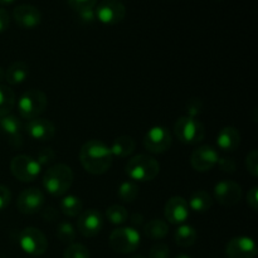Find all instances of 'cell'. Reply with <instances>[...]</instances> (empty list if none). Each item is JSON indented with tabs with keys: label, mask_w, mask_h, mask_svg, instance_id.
Wrapping results in <instances>:
<instances>
[{
	"label": "cell",
	"mask_w": 258,
	"mask_h": 258,
	"mask_svg": "<svg viewBox=\"0 0 258 258\" xmlns=\"http://www.w3.org/2000/svg\"><path fill=\"white\" fill-rule=\"evenodd\" d=\"M131 221H133L134 224H141V221H143V217L140 216V214H134L133 218H131Z\"/></svg>",
	"instance_id": "7bdbcfd3"
},
{
	"label": "cell",
	"mask_w": 258,
	"mask_h": 258,
	"mask_svg": "<svg viewBox=\"0 0 258 258\" xmlns=\"http://www.w3.org/2000/svg\"><path fill=\"white\" fill-rule=\"evenodd\" d=\"M217 145L224 153L236 151L241 145V133L233 126H226L217 135Z\"/></svg>",
	"instance_id": "ffe728a7"
},
{
	"label": "cell",
	"mask_w": 258,
	"mask_h": 258,
	"mask_svg": "<svg viewBox=\"0 0 258 258\" xmlns=\"http://www.w3.org/2000/svg\"><path fill=\"white\" fill-rule=\"evenodd\" d=\"M247 203L251 207L253 211H257L258 209V188L257 186H253L251 190L247 194Z\"/></svg>",
	"instance_id": "ab89813d"
},
{
	"label": "cell",
	"mask_w": 258,
	"mask_h": 258,
	"mask_svg": "<svg viewBox=\"0 0 258 258\" xmlns=\"http://www.w3.org/2000/svg\"><path fill=\"white\" fill-rule=\"evenodd\" d=\"M42 217L45 222H55L59 218V213L53 207H47V208L42 209Z\"/></svg>",
	"instance_id": "f35d334b"
},
{
	"label": "cell",
	"mask_w": 258,
	"mask_h": 258,
	"mask_svg": "<svg viewBox=\"0 0 258 258\" xmlns=\"http://www.w3.org/2000/svg\"><path fill=\"white\" fill-rule=\"evenodd\" d=\"M63 258H90V251L81 243H71L66 248Z\"/></svg>",
	"instance_id": "4dcf8cb0"
},
{
	"label": "cell",
	"mask_w": 258,
	"mask_h": 258,
	"mask_svg": "<svg viewBox=\"0 0 258 258\" xmlns=\"http://www.w3.org/2000/svg\"><path fill=\"white\" fill-rule=\"evenodd\" d=\"M82 201L76 196H66L60 201V211L64 216L71 217V218L80 216L82 213Z\"/></svg>",
	"instance_id": "484cf974"
},
{
	"label": "cell",
	"mask_w": 258,
	"mask_h": 258,
	"mask_svg": "<svg viewBox=\"0 0 258 258\" xmlns=\"http://www.w3.org/2000/svg\"><path fill=\"white\" fill-rule=\"evenodd\" d=\"M118 198L125 203H131L139 196V185L133 180L123 181L118 188Z\"/></svg>",
	"instance_id": "f1b7e54d"
},
{
	"label": "cell",
	"mask_w": 258,
	"mask_h": 258,
	"mask_svg": "<svg viewBox=\"0 0 258 258\" xmlns=\"http://www.w3.org/2000/svg\"><path fill=\"white\" fill-rule=\"evenodd\" d=\"M160 165L150 155L140 154L130 159L126 165V174L134 181H151L159 175Z\"/></svg>",
	"instance_id": "277c9868"
},
{
	"label": "cell",
	"mask_w": 258,
	"mask_h": 258,
	"mask_svg": "<svg viewBox=\"0 0 258 258\" xmlns=\"http://www.w3.org/2000/svg\"><path fill=\"white\" fill-rule=\"evenodd\" d=\"M189 209L197 212V213H204L209 211L213 206V198L211 194L206 190H197L191 194L188 202Z\"/></svg>",
	"instance_id": "7402d4cb"
},
{
	"label": "cell",
	"mask_w": 258,
	"mask_h": 258,
	"mask_svg": "<svg viewBox=\"0 0 258 258\" xmlns=\"http://www.w3.org/2000/svg\"><path fill=\"white\" fill-rule=\"evenodd\" d=\"M19 246L25 253L30 256H42L48 249L47 237L40 229L27 227L19 233Z\"/></svg>",
	"instance_id": "52a82bcc"
},
{
	"label": "cell",
	"mask_w": 258,
	"mask_h": 258,
	"mask_svg": "<svg viewBox=\"0 0 258 258\" xmlns=\"http://www.w3.org/2000/svg\"><path fill=\"white\" fill-rule=\"evenodd\" d=\"M186 108H188V115L186 116H190V117H196V116H198L202 110L201 100H198V98H193V100H190L188 102V105H186Z\"/></svg>",
	"instance_id": "d590c367"
},
{
	"label": "cell",
	"mask_w": 258,
	"mask_h": 258,
	"mask_svg": "<svg viewBox=\"0 0 258 258\" xmlns=\"http://www.w3.org/2000/svg\"><path fill=\"white\" fill-rule=\"evenodd\" d=\"M68 4L73 10L80 13L83 12V10L95 9L97 0H68Z\"/></svg>",
	"instance_id": "1f68e13d"
},
{
	"label": "cell",
	"mask_w": 258,
	"mask_h": 258,
	"mask_svg": "<svg viewBox=\"0 0 258 258\" xmlns=\"http://www.w3.org/2000/svg\"><path fill=\"white\" fill-rule=\"evenodd\" d=\"M218 164L223 171H227V173H234L236 171V163H234L233 159L219 158Z\"/></svg>",
	"instance_id": "74e56055"
},
{
	"label": "cell",
	"mask_w": 258,
	"mask_h": 258,
	"mask_svg": "<svg viewBox=\"0 0 258 258\" xmlns=\"http://www.w3.org/2000/svg\"><path fill=\"white\" fill-rule=\"evenodd\" d=\"M95 15L102 24L115 25L123 20L126 15V8L118 0H103L95 9Z\"/></svg>",
	"instance_id": "30bf717a"
},
{
	"label": "cell",
	"mask_w": 258,
	"mask_h": 258,
	"mask_svg": "<svg viewBox=\"0 0 258 258\" xmlns=\"http://www.w3.org/2000/svg\"><path fill=\"white\" fill-rule=\"evenodd\" d=\"M24 130L30 139L37 141H50L55 135V127L47 118H34L25 123Z\"/></svg>",
	"instance_id": "ac0fdd59"
},
{
	"label": "cell",
	"mask_w": 258,
	"mask_h": 258,
	"mask_svg": "<svg viewBox=\"0 0 258 258\" xmlns=\"http://www.w3.org/2000/svg\"><path fill=\"white\" fill-rule=\"evenodd\" d=\"M133 258H145V257H141V256H136V257H133Z\"/></svg>",
	"instance_id": "7dc6e473"
},
{
	"label": "cell",
	"mask_w": 258,
	"mask_h": 258,
	"mask_svg": "<svg viewBox=\"0 0 258 258\" xmlns=\"http://www.w3.org/2000/svg\"><path fill=\"white\" fill-rule=\"evenodd\" d=\"M256 254V243L249 237H234L226 246V256L228 258H254Z\"/></svg>",
	"instance_id": "9a60e30c"
},
{
	"label": "cell",
	"mask_w": 258,
	"mask_h": 258,
	"mask_svg": "<svg viewBox=\"0 0 258 258\" xmlns=\"http://www.w3.org/2000/svg\"><path fill=\"white\" fill-rule=\"evenodd\" d=\"M12 201V193L9 189L4 185H0V211L7 208Z\"/></svg>",
	"instance_id": "8d00e7d4"
},
{
	"label": "cell",
	"mask_w": 258,
	"mask_h": 258,
	"mask_svg": "<svg viewBox=\"0 0 258 258\" xmlns=\"http://www.w3.org/2000/svg\"><path fill=\"white\" fill-rule=\"evenodd\" d=\"M10 24V17L8 12L3 8H0V33L5 32L9 28Z\"/></svg>",
	"instance_id": "60d3db41"
},
{
	"label": "cell",
	"mask_w": 258,
	"mask_h": 258,
	"mask_svg": "<svg viewBox=\"0 0 258 258\" xmlns=\"http://www.w3.org/2000/svg\"><path fill=\"white\" fill-rule=\"evenodd\" d=\"M13 18L20 28L32 29L42 22V13L37 7L30 4H20L13 10Z\"/></svg>",
	"instance_id": "e0dca14e"
},
{
	"label": "cell",
	"mask_w": 258,
	"mask_h": 258,
	"mask_svg": "<svg viewBox=\"0 0 258 258\" xmlns=\"http://www.w3.org/2000/svg\"><path fill=\"white\" fill-rule=\"evenodd\" d=\"M190 209L183 197H171L165 204L164 216L171 224H183L188 219Z\"/></svg>",
	"instance_id": "2e32d148"
},
{
	"label": "cell",
	"mask_w": 258,
	"mask_h": 258,
	"mask_svg": "<svg viewBox=\"0 0 258 258\" xmlns=\"http://www.w3.org/2000/svg\"><path fill=\"white\" fill-rule=\"evenodd\" d=\"M81 17V19L86 23H91L96 19L95 15V9H88V10H83V12L78 13Z\"/></svg>",
	"instance_id": "b9f144b4"
},
{
	"label": "cell",
	"mask_w": 258,
	"mask_h": 258,
	"mask_svg": "<svg viewBox=\"0 0 258 258\" xmlns=\"http://www.w3.org/2000/svg\"><path fill=\"white\" fill-rule=\"evenodd\" d=\"M219 155L216 149L211 145H202L193 151L190 156V164L194 170L206 173L212 170L218 164Z\"/></svg>",
	"instance_id": "5bb4252c"
},
{
	"label": "cell",
	"mask_w": 258,
	"mask_h": 258,
	"mask_svg": "<svg viewBox=\"0 0 258 258\" xmlns=\"http://www.w3.org/2000/svg\"><path fill=\"white\" fill-rule=\"evenodd\" d=\"M47 95L37 88L27 90L18 100V111L20 117L28 121L39 117L47 110Z\"/></svg>",
	"instance_id": "3957f363"
},
{
	"label": "cell",
	"mask_w": 258,
	"mask_h": 258,
	"mask_svg": "<svg viewBox=\"0 0 258 258\" xmlns=\"http://www.w3.org/2000/svg\"><path fill=\"white\" fill-rule=\"evenodd\" d=\"M42 166L35 159L28 155H17L10 161V171L13 176L23 183H32L39 176Z\"/></svg>",
	"instance_id": "ba28073f"
},
{
	"label": "cell",
	"mask_w": 258,
	"mask_h": 258,
	"mask_svg": "<svg viewBox=\"0 0 258 258\" xmlns=\"http://www.w3.org/2000/svg\"><path fill=\"white\" fill-rule=\"evenodd\" d=\"M246 168L252 176H258V151L252 150L246 158Z\"/></svg>",
	"instance_id": "836d02e7"
},
{
	"label": "cell",
	"mask_w": 258,
	"mask_h": 258,
	"mask_svg": "<svg viewBox=\"0 0 258 258\" xmlns=\"http://www.w3.org/2000/svg\"><path fill=\"white\" fill-rule=\"evenodd\" d=\"M110 150L113 156L126 158V156L131 155L135 150V141L131 136L121 135L113 140V143L110 146Z\"/></svg>",
	"instance_id": "603a6c76"
},
{
	"label": "cell",
	"mask_w": 258,
	"mask_h": 258,
	"mask_svg": "<svg viewBox=\"0 0 258 258\" xmlns=\"http://www.w3.org/2000/svg\"><path fill=\"white\" fill-rule=\"evenodd\" d=\"M55 234H57L58 239H59L60 242H63V243L66 244H71L73 243V241H75L76 238V229L70 222L63 221L58 223Z\"/></svg>",
	"instance_id": "f546056e"
},
{
	"label": "cell",
	"mask_w": 258,
	"mask_h": 258,
	"mask_svg": "<svg viewBox=\"0 0 258 258\" xmlns=\"http://www.w3.org/2000/svg\"><path fill=\"white\" fill-rule=\"evenodd\" d=\"M73 171L66 164L50 166L43 176V186L53 197L64 196L73 184Z\"/></svg>",
	"instance_id": "7a4b0ae2"
},
{
	"label": "cell",
	"mask_w": 258,
	"mask_h": 258,
	"mask_svg": "<svg viewBox=\"0 0 258 258\" xmlns=\"http://www.w3.org/2000/svg\"><path fill=\"white\" fill-rule=\"evenodd\" d=\"M15 0H0V4L2 5H8V4H12V3H14Z\"/></svg>",
	"instance_id": "f6af8a7d"
},
{
	"label": "cell",
	"mask_w": 258,
	"mask_h": 258,
	"mask_svg": "<svg viewBox=\"0 0 258 258\" xmlns=\"http://www.w3.org/2000/svg\"><path fill=\"white\" fill-rule=\"evenodd\" d=\"M29 76V66L25 62L18 60L12 63L5 71V81L9 85H20Z\"/></svg>",
	"instance_id": "44dd1931"
},
{
	"label": "cell",
	"mask_w": 258,
	"mask_h": 258,
	"mask_svg": "<svg viewBox=\"0 0 258 258\" xmlns=\"http://www.w3.org/2000/svg\"><path fill=\"white\" fill-rule=\"evenodd\" d=\"M174 133L178 140L184 144H198L206 136V127L196 117L181 116L174 125Z\"/></svg>",
	"instance_id": "8992f818"
},
{
	"label": "cell",
	"mask_w": 258,
	"mask_h": 258,
	"mask_svg": "<svg viewBox=\"0 0 258 258\" xmlns=\"http://www.w3.org/2000/svg\"><path fill=\"white\" fill-rule=\"evenodd\" d=\"M103 217L97 209H87L78 216L77 229L83 237H95L102 231Z\"/></svg>",
	"instance_id": "7c38bea8"
},
{
	"label": "cell",
	"mask_w": 258,
	"mask_h": 258,
	"mask_svg": "<svg viewBox=\"0 0 258 258\" xmlns=\"http://www.w3.org/2000/svg\"><path fill=\"white\" fill-rule=\"evenodd\" d=\"M55 153L53 149L47 148V149H42V150L38 153V156L35 160L38 161L40 166H45V165H49L50 163H53L55 159Z\"/></svg>",
	"instance_id": "d6a6232c"
},
{
	"label": "cell",
	"mask_w": 258,
	"mask_h": 258,
	"mask_svg": "<svg viewBox=\"0 0 258 258\" xmlns=\"http://www.w3.org/2000/svg\"><path fill=\"white\" fill-rule=\"evenodd\" d=\"M106 217L110 221V223L116 224V226H121V224L127 222L128 213L125 207L120 206V204H113V206H110L107 208Z\"/></svg>",
	"instance_id": "83f0119b"
},
{
	"label": "cell",
	"mask_w": 258,
	"mask_h": 258,
	"mask_svg": "<svg viewBox=\"0 0 258 258\" xmlns=\"http://www.w3.org/2000/svg\"><path fill=\"white\" fill-rule=\"evenodd\" d=\"M144 146L148 151L154 154H163L170 149L173 136L170 131L163 126H154L144 136Z\"/></svg>",
	"instance_id": "9c48e42d"
},
{
	"label": "cell",
	"mask_w": 258,
	"mask_h": 258,
	"mask_svg": "<svg viewBox=\"0 0 258 258\" xmlns=\"http://www.w3.org/2000/svg\"><path fill=\"white\" fill-rule=\"evenodd\" d=\"M175 258H191V257L188 256V254H179V256L175 257Z\"/></svg>",
	"instance_id": "bcb514c9"
},
{
	"label": "cell",
	"mask_w": 258,
	"mask_h": 258,
	"mask_svg": "<svg viewBox=\"0 0 258 258\" xmlns=\"http://www.w3.org/2000/svg\"><path fill=\"white\" fill-rule=\"evenodd\" d=\"M4 80H5V71L0 67V85H2V82Z\"/></svg>",
	"instance_id": "ee69618b"
},
{
	"label": "cell",
	"mask_w": 258,
	"mask_h": 258,
	"mask_svg": "<svg viewBox=\"0 0 258 258\" xmlns=\"http://www.w3.org/2000/svg\"><path fill=\"white\" fill-rule=\"evenodd\" d=\"M15 106V93L10 87L0 85V117L10 115Z\"/></svg>",
	"instance_id": "4316f807"
},
{
	"label": "cell",
	"mask_w": 258,
	"mask_h": 258,
	"mask_svg": "<svg viewBox=\"0 0 258 258\" xmlns=\"http://www.w3.org/2000/svg\"><path fill=\"white\" fill-rule=\"evenodd\" d=\"M22 122L15 116L7 115L0 117V131L8 138V143L15 149L23 145Z\"/></svg>",
	"instance_id": "d6986e66"
},
{
	"label": "cell",
	"mask_w": 258,
	"mask_h": 258,
	"mask_svg": "<svg viewBox=\"0 0 258 258\" xmlns=\"http://www.w3.org/2000/svg\"><path fill=\"white\" fill-rule=\"evenodd\" d=\"M170 249L165 243H158L151 247L149 252V258H169Z\"/></svg>",
	"instance_id": "e575fe53"
},
{
	"label": "cell",
	"mask_w": 258,
	"mask_h": 258,
	"mask_svg": "<svg viewBox=\"0 0 258 258\" xmlns=\"http://www.w3.org/2000/svg\"><path fill=\"white\" fill-rule=\"evenodd\" d=\"M214 198L224 207H233L241 202L242 188L232 180H222L214 185Z\"/></svg>",
	"instance_id": "4fadbf2b"
},
{
	"label": "cell",
	"mask_w": 258,
	"mask_h": 258,
	"mask_svg": "<svg viewBox=\"0 0 258 258\" xmlns=\"http://www.w3.org/2000/svg\"><path fill=\"white\" fill-rule=\"evenodd\" d=\"M144 233L148 238L153 241H159L168 236L169 226L165 221L161 219H153L144 227Z\"/></svg>",
	"instance_id": "cb8c5ba5"
},
{
	"label": "cell",
	"mask_w": 258,
	"mask_h": 258,
	"mask_svg": "<svg viewBox=\"0 0 258 258\" xmlns=\"http://www.w3.org/2000/svg\"><path fill=\"white\" fill-rule=\"evenodd\" d=\"M44 206V194L38 188H29L23 190L17 199V208L23 214H35Z\"/></svg>",
	"instance_id": "8fae6325"
},
{
	"label": "cell",
	"mask_w": 258,
	"mask_h": 258,
	"mask_svg": "<svg viewBox=\"0 0 258 258\" xmlns=\"http://www.w3.org/2000/svg\"><path fill=\"white\" fill-rule=\"evenodd\" d=\"M174 239L179 247H183V248L191 247L197 241V231L194 229V227L189 226V224H181L175 231Z\"/></svg>",
	"instance_id": "d4e9b609"
},
{
	"label": "cell",
	"mask_w": 258,
	"mask_h": 258,
	"mask_svg": "<svg viewBox=\"0 0 258 258\" xmlns=\"http://www.w3.org/2000/svg\"><path fill=\"white\" fill-rule=\"evenodd\" d=\"M141 236L133 227H122L112 231L108 243L115 252L121 254L133 253L140 247Z\"/></svg>",
	"instance_id": "5b68a950"
},
{
	"label": "cell",
	"mask_w": 258,
	"mask_h": 258,
	"mask_svg": "<svg viewBox=\"0 0 258 258\" xmlns=\"http://www.w3.org/2000/svg\"><path fill=\"white\" fill-rule=\"evenodd\" d=\"M80 161L87 173L102 175L107 173L113 163V155L110 146L101 140H90L80 150Z\"/></svg>",
	"instance_id": "6da1fadb"
}]
</instances>
